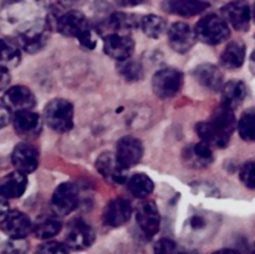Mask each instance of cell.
Listing matches in <instances>:
<instances>
[{"instance_id": "6da1fadb", "label": "cell", "mask_w": 255, "mask_h": 254, "mask_svg": "<svg viewBox=\"0 0 255 254\" xmlns=\"http://www.w3.org/2000/svg\"><path fill=\"white\" fill-rule=\"evenodd\" d=\"M56 27L64 36L76 37L86 49H94L96 46V39L90 29L86 16L77 10H71L57 17Z\"/></svg>"}, {"instance_id": "7a4b0ae2", "label": "cell", "mask_w": 255, "mask_h": 254, "mask_svg": "<svg viewBox=\"0 0 255 254\" xmlns=\"http://www.w3.org/2000/svg\"><path fill=\"white\" fill-rule=\"evenodd\" d=\"M44 120L54 131H70L74 126V106L65 99L51 100L44 109Z\"/></svg>"}, {"instance_id": "3957f363", "label": "cell", "mask_w": 255, "mask_h": 254, "mask_svg": "<svg viewBox=\"0 0 255 254\" xmlns=\"http://www.w3.org/2000/svg\"><path fill=\"white\" fill-rule=\"evenodd\" d=\"M229 26L226 20L218 15H207L196 25L194 35L202 42L208 45H218L229 37Z\"/></svg>"}, {"instance_id": "277c9868", "label": "cell", "mask_w": 255, "mask_h": 254, "mask_svg": "<svg viewBox=\"0 0 255 254\" xmlns=\"http://www.w3.org/2000/svg\"><path fill=\"white\" fill-rule=\"evenodd\" d=\"M183 85V75L179 70L166 67L154 74L152 79V87L154 94L161 99H171L176 96Z\"/></svg>"}, {"instance_id": "5b68a950", "label": "cell", "mask_w": 255, "mask_h": 254, "mask_svg": "<svg viewBox=\"0 0 255 254\" xmlns=\"http://www.w3.org/2000/svg\"><path fill=\"white\" fill-rule=\"evenodd\" d=\"M79 206V188L72 182L61 183L52 194L51 207L57 216H67Z\"/></svg>"}, {"instance_id": "8992f818", "label": "cell", "mask_w": 255, "mask_h": 254, "mask_svg": "<svg viewBox=\"0 0 255 254\" xmlns=\"http://www.w3.org/2000/svg\"><path fill=\"white\" fill-rule=\"evenodd\" d=\"M222 15L227 24H231L238 31H247L251 25L252 11L247 0H234L222 9Z\"/></svg>"}, {"instance_id": "52a82bcc", "label": "cell", "mask_w": 255, "mask_h": 254, "mask_svg": "<svg viewBox=\"0 0 255 254\" xmlns=\"http://www.w3.org/2000/svg\"><path fill=\"white\" fill-rule=\"evenodd\" d=\"M116 158L124 168H131L141 161L143 156V146L138 138L132 136L122 137L117 142Z\"/></svg>"}, {"instance_id": "ba28073f", "label": "cell", "mask_w": 255, "mask_h": 254, "mask_svg": "<svg viewBox=\"0 0 255 254\" xmlns=\"http://www.w3.org/2000/svg\"><path fill=\"white\" fill-rule=\"evenodd\" d=\"M95 231L84 221H75L67 229L65 242L66 247L74 251H84L92 246L95 242Z\"/></svg>"}, {"instance_id": "9c48e42d", "label": "cell", "mask_w": 255, "mask_h": 254, "mask_svg": "<svg viewBox=\"0 0 255 254\" xmlns=\"http://www.w3.org/2000/svg\"><path fill=\"white\" fill-rule=\"evenodd\" d=\"M1 231L11 239H22L30 233L32 223L29 217L20 211H10L2 216Z\"/></svg>"}, {"instance_id": "30bf717a", "label": "cell", "mask_w": 255, "mask_h": 254, "mask_svg": "<svg viewBox=\"0 0 255 254\" xmlns=\"http://www.w3.org/2000/svg\"><path fill=\"white\" fill-rule=\"evenodd\" d=\"M2 104L12 112L27 111L34 109L36 105L35 95L30 89L21 85H16L5 91L2 96Z\"/></svg>"}, {"instance_id": "8fae6325", "label": "cell", "mask_w": 255, "mask_h": 254, "mask_svg": "<svg viewBox=\"0 0 255 254\" xmlns=\"http://www.w3.org/2000/svg\"><path fill=\"white\" fill-rule=\"evenodd\" d=\"M104 50L110 57L117 61H122L131 57L134 50V41L127 34L112 32L105 37Z\"/></svg>"}, {"instance_id": "7c38bea8", "label": "cell", "mask_w": 255, "mask_h": 254, "mask_svg": "<svg viewBox=\"0 0 255 254\" xmlns=\"http://www.w3.org/2000/svg\"><path fill=\"white\" fill-rule=\"evenodd\" d=\"M136 221L147 237H153L154 234H157L161 224V216L156 203L152 201L139 203V206L137 207Z\"/></svg>"}, {"instance_id": "4fadbf2b", "label": "cell", "mask_w": 255, "mask_h": 254, "mask_svg": "<svg viewBox=\"0 0 255 254\" xmlns=\"http://www.w3.org/2000/svg\"><path fill=\"white\" fill-rule=\"evenodd\" d=\"M167 35H168L171 47L178 54H186L193 47L194 42H196L194 31L186 22H174L168 29Z\"/></svg>"}, {"instance_id": "5bb4252c", "label": "cell", "mask_w": 255, "mask_h": 254, "mask_svg": "<svg viewBox=\"0 0 255 254\" xmlns=\"http://www.w3.org/2000/svg\"><path fill=\"white\" fill-rule=\"evenodd\" d=\"M11 162L17 172L32 173L39 166V152L32 144L19 143L12 151Z\"/></svg>"}, {"instance_id": "9a60e30c", "label": "cell", "mask_w": 255, "mask_h": 254, "mask_svg": "<svg viewBox=\"0 0 255 254\" xmlns=\"http://www.w3.org/2000/svg\"><path fill=\"white\" fill-rule=\"evenodd\" d=\"M96 168L106 181L111 183H124L126 182L127 177L125 171L126 168L121 166L117 161L116 156L111 152H104L96 161Z\"/></svg>"}, {"instance_id": "2e32d148", "label": "cell", "mask_w": 255, "mask_h": 254, "mask_svg": "<svg viewBox=\"0 0 255 254\" xmlns=\"http://www.w3.org/2000/svg\"><path fill=\"white\" fill-rule=\"evenodd\" d=\"M132 207L124 198H115L109 202L104 211V222L110 227H121L131 218Z\"/></svg>"}, {"instance_id": "e0dca14e", "label": "cell", "mask_w": 255, "mask_h": 254, "mask_svg": "<svg viewBox=\"0 0 255 254\" xmlns=\"http://www.w3.org/2000/svg\"><path fill=\"white\" fill-rule=\"evenodd\" d=\"M12 125L16 133L22 137L36 136L41 129L40 116L35 112H31V110L15 112L12 117Z\"/></svg>"}, {"instance_id": "ac0fdd59", "label": "cell", "mask_w": 255, "mask_h": 254, "mask_svg": "<svg viewBox=\"0 0 255 254\" xmlns=\"http://www.w3.org/2000/svg\"><path fill=\"white\" fill-rule=\"evenodd\" d=\"M27 187L26 174L21 172H11L0 179V197L4 199L19 198Z\"/></svg>"}, {"instance_id": "d6986e66", "label": "cell", "mask_w": 255, "mask_h": 254, "mask_svg": "<svg viewBox=\"0 0 255 254\" xmlns=\"http://www.w3.org/2000/svg\"><path fill=\"white\" fill-rule=\"evenodd\" d=\"M183 156L186 163L193 168H203L211 164L214 159L212 146L203 141L187 147L183 152Z\"/></svg>"}, {"instance_id": "ffe728a7", "label": "cell", "mask_w": 255, "mask_h": 254, "mask_svg": "<svg viewBox=\"0 0 255 254\" xmlns=\"http://www.w3.org/2000/svg\"><path fill=\"white\" fill-rule=\"evenodd\" d=\"M208 7V2L202 0H168L164 4L166 11L184 17H192L202 14Z\"/></svg>"}, {"instance_id": "44dd1931", "label": "cell", "mask_w": 255, "mask_h": 254, "mask_svg": "<svg viewBox=\"0 0 255 254\" xmlns=\"http://www.w3.org/2000/svg\"><path fill=\"white\" fill-rule=\"evenodd\" d=\"M248 95V87L243 81L232 80L222 86V105L234 110L241 106Z\"/></svg>"}, {"instance_id": "7402d4cb", "label": "cell", "mask_w": 255, "mask_h": 254, "mask_svg": "<svg viewBox=\"0 0 255 254\" xmlns=\"http://www.w3.org/2000/svg\"><path fill=\"white\" fill-rule=\"evenodd\" d=\"M194 75H196L197 81L211 91H218L223 86V74L216 65H199L194 71Z\"/></svg>"}, {"instance_id": "603a6c76", "label": "cell", "mask_w": 255, "mask_h": 254, "mask_svg": "<svg viewBox=\"0 0 255 254\" xmlns=\"http://www.w3.org/2000/svg\"><path fill=\"white\" fill-rule=\"evenodd\" d=\"M209 124L218 132L227 137H231L234 129L237 128V119L233 110L227 106H219L212 115Z\"/></svg>"}, {"instance_id": "cb8c5ba5", "label": "cell", "mask_w": 255, "mask_h": 254, "mask_svg": "<svg viewBox=\"0 0 255 254\" xmlns=\"http://www.w3.org/2000/svg\"><path fill=\"white\" fill-rule=\"evenodd\" d=\"M246 60V46L241 41H232L221 55V65L228 70L239 69Z\"/></svg>"}, {"instance_id": "d4e9b609", "label": "cell", "mask_w": 255, "mask_h": 254, "mask_svg": "<svg viewBox=\"0 0 255 254\" xmlns=\"http://www.w3.org/2000/svg\"><path fill=\"white\" fill-rule=\"evenodd\" d=\"M107 29L116 34H127L128 31H132L136 29L138 25V20L134 15L125 14V12H114L109 16L107 21L105 22Z\"/></svg>"}, {"instance_id": "484cf974", "label": "cell", "mask_w": 255, "mask_h": 254, "mask_svg": "<svg viewBox=\"0 0 255 254\" xmlns=\"http://www.w3.org/2000/svg\"><path fill=\"white\" fill-rule=\"evenodd\" d=\"M196 131L202 141L208 143L209 146H216L219 148H224L228 146L229 139H231V137L224 136L221 132L217 131L208 121H202L197 124Z\"/></svg>"}, {"instance_id": "4316f807", "label": "cell", "mask_w": 255, "mask_h": 254, "mask_svg": "<svg viewBox=\"0 0 255 254\" xmlns=\"http://www.w3.org/2000/svg\"><path fill=\"white\" fill-rule=\"evenodd\" d=\"M20 60L21 54L16 45L0 39V67L9 71L20 64Z\"/></svg>"}, {"instance_id": "83f0119b", "label": "cell", "mask_w": 255, "mask_h": 254, "mask_svg": "<svg viewBox=\"0 0 255 254\" xmlns=\"http://www.w3.org/2000/svg\"><path fill=\"white\" fill-rule=\"evenodd\" d=\"M129 192L137 198H147L153 192L154 183L147 174L136 173L127 181Z\"/></svg>"}, {"instance_id": "f1b7e54d", "label": "cell", "mask_w": 255, "mask_h": 254, "mask_svg": "<svg viewBox=\"0 0 255 254\" xmlns=\"http://www.w3.org/2000/svg\"><path fill=\"white\" fill-rule=\"evenodd\" d=\"M62 228L61 222L55 217H44L32 226L31 231L39 239H50L60 233Z\"/></svg>"}, {"instance_id": "f546056e", "label": "cell", "mask_w": 255, "mask_h": 254, "mask_svg": "<svg viewBox=\"0 0 255 254\" xmlns=\"http://www.w3.org/2000/svg\"><path fill=\"white\" fill-rule=\"evenodd\" d=\"M46 42V30L42 27H32L21 35V45L27 52H36Z\"/></svg>"}, {"instance_id": "4dcf8cb0", "label": "cell", "mask_w": 255, "mask_h": 254, "mask_svg": "<svg viewBox=\"0 0 255 254\" xmlns=\"http://www.w3.org/2000/svg\"><path fill=\"white\" fill-rule=\"evenodd\" d=\"M141 27L144 34L151 39H159L167 30V22L158 15H147L141 20Z\"/></svg>"}, {"instance_id": "1f68e13d", "label": "cell", "mask_w": 255, "mask_h": 254, "mask_svg": "<svg viewBox=\"0 0 255 254\" xmlns=\"http://www.w3.org/2000/svg\"><path fill=\"white\" fill-rule=\"evenodd\" d=\"M117 71L128 82L141 81L143 77V67L138 61L126 59L122 61H117Z\"/></svg>"}, {"instance_id": "d6a6232c", "label": "cell", "mask_w": 255, "mask_h": 254, "mask_svg": "<svg viewBox=\"0 0 255 254\" xmlns=\"http://www.w3.org/2000/svg\"><path fill=\"white\" fill-rule=\"evenodd\" d=\"M239 136L247 142L254 141L255 138V114L254 110L251 109L242 115L238 122Z\"/></svg>"}, {"instance_id": "836d02e7", "label": "cell", "mask_w": 255, "mask_h": 254, "mask_svg": "<svg viewBox=\"0 0 255 254\" xmlns=\"http://www.w3.org/2000/svg\"><path fill=\"white\" fill-rule=\"evenodd\" d=\"M154 254H186L174 241L162 238L154 246Z\"/></svg>"}, {"instance_id": "e575fe53", "label": "cell", "mask_w": 255, "mask_h": 254, "mask_svg": "<svg viewBox=\"0 0 255 254\" xmlns=\"http://www.w3.org/2000/svg\"><path fill=\"white\" fill-rule=\"evenodd\" d=\"M29 244L22 239H11L1 249L0 254H26Z\"/></svg>"}, {"instance_id": "d590c367", "label": "cell", "mask_w": 255, "mask_h": 254, "mask_svg": "<svg viewBox=\"0 0 255 254\" xmlns=\"http://www.w3.org/2000/svg\"><path fill=\"white\" fill-rule=\"evenodd\" d=\"M36 254H69V248L60 242H46L37 248Z\"/></svg>"}, {"instance_id": "8d00e7d4", "label": "cell", "mask_w": 255, "mask_h": 254, "mask_svg": "<svg viewBox=\"0 0 255 254\" xmlns=\"http://www.w3.org/2000/svg\"><path fill=\"white\" fill-rule=\"evenodd\" d=\"M241 179L248 188H255V166L253 161H249L242 167Z\"/></svg>"}, {"instance_id": "74e56055", "label": "cell", "mask_w": 255, "mask_h": 254, "mask_svg": "<svg viewBox=\"0 0 255 254\" xmlns=\"http://www.w3.org/2000/svg\"><path fill=\"white\" fill-rule=\"evenodd\" d=\"M10 112L11 111L2 102H0V128L9 124L10 119H11V114Z\"/></svg>"}, {"instance_id": "f35d334b", "label": "cell", "mask_w": 255, "mask_h": 254, "mask_svg": "<svg viewBox=\"0 0 255 254\" xmlns=\"http://www.w3.org/2000/svg\"><path fill=\"white\" fill-rule=\"evenodd\" d=\"M9 82H10L9 71H6V70L0 67V90H4L5 87L9 85Z\"/></svg>"}, {"instance_id": "ab89813d", "label": "cell", "mask_w": 255, "mask_h": 254, "mask_svg": "<svg viewBox=\"0 0 255 254\" xmlns=\"http://www.w3.org/2000/svg\"><path fill=\"white\" fill-rule=\"evenodd\" d=\"M117 4L121 6H137L139 4H143L146 0H116Z\"/></svg>"}, {"instance_id": "60d3db41", "label": "cell", "mask_w": 255, "mask_h": 254, "mask_svg": "<svg viewBox=\"0 0 255 254\" xmlns=\"http://www.w3.org/2000/svg\"><path fill=\"white\" fill-rule=\"evenodd\" d=\"M61 2V5L66 7H74V6H79V5L84 4L86 0H59Z\"/></svg>"}, {"instance_id": "b9f144b4", "label": "cell", "mask_w": 255, "mask_h": 254, "mask_svg": "<svg viewBox=\"0 0 255 254\" xmlns=\"http://www.w3.org/2000/svg\"><path fill=\"white\" fill-rule=\"evenodd\" d=\"M7 212V204L5 203V199L0 197V217L4 216Z\"/></svg>"}, {"instance_id": "7bdbcfd3", "label": "cell", "mask_w": 255, "mask_h": 254, "mask_svg": "<svg viewBox=\"0 0 255 254\" xmlns=\"http://www.w3.org/2000/svg\"><path fill=\"white\" fill-rule=\"evenodd\" d=\"M213 254H237L236 252L232 251V249H221L218 252H214Z\"/></svg>"}]
</instances>
